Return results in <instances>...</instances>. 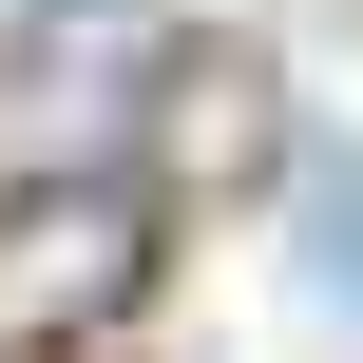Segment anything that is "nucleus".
<instances>
[{
	"mask_svg": "<svg viewBox=\"0 0 363 363\" xmlns=\"http://www.w3.org/2000/svg\"><path fill=\"white\" fill-rule=\"evenodd\" d=\"M115 287H134V191H115V172L19 191V230H0V325H96Z\"/></svg>",
	"mask_w": 363,
	"mask_h": 363,
	"instance_id": "1",
	"label": "nucleus"
},
{
	"mask_svg": "<svg viewBox=\"0 0 363 363\" xmlns=\"http://www.w3.org/2000/svg\"><path fill=\"white\" fill-rule=\"evenodd\" d=\"M287 249H306V287H325V306H363V153H345V134H306V153H287Z\"/></svg>",
	"mask_w": 363,
	"mask_h": 363,
	"instance_id": "2",
	"label": "nucleus"
}]
</instances>
